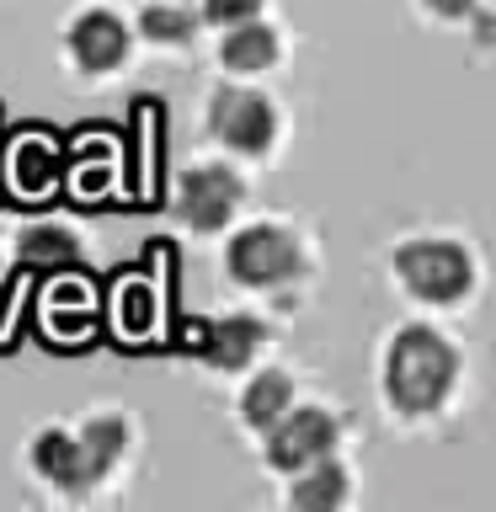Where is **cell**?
<instances>
[{
  "label": "cell",
  "mask_w": 496,
  "mask_h": 512,
  "mask_svg": "<svg viewBox=\"0 0 496 512\" xmlns=\"http://www.w3.org/2000/svg\"><path fill=\"white\" fill-rule=\"evenodd\" d=\"M464 390V352L438 320H400L379 347V395L400 427H432Z\"/></svg>",
  "instance_id": "cell-1"
},
{
  "label": "cell",
  "mask_w": 496,
  "mask_h": 512,
  "mask_svg": "<svg viewBox=\"0 0 496 512\" xmlns=\"http://www.w3.org/2000/svg\"><path fill=\"white\" fill-rule=\"evenodd\" d=\"M336 448H342V416L326 406H299V400L262 432V454L278 475H294L304 464L336 454Z\"/></svg>",
  "instance_id": "cell-5"
},
{
  "label": "cell",
  "mask_w": 496,
  "mask_h": 512,
  "mask_svg": "<svg viewBox=\"0 0 496 512\" xmlns=\"http://www.w3.org/2000/svg\"><path fill=\"white\" fill-rule=\"evenodd\" d=\"M11 182L22 187V192H32V198H38V192H48V187L59 182V171H54V150H48L43 139H27V144H22V155H16Z\"/></svg>",
  "instance_id": "cell-16"
},
{
  "label": "cell",
  "mask_w": 496,
  "mask_h": 512,
  "mask_svg": "<svg viewBox=\"0 0 496 512\" xmlns=\"http://www.w3.org/2000/svg\"><path fill=\"white\" fill-rule=\"evenodd\" d=\"M27 464L38 470V480H48L54 491H91V475H86V454H80V438L75 427H43L27 448Z\"/></svg>",
  "instance_id": "cell-10"
},
{
  "label": "cell",
  "mask_w": 496,
  "mask_h": 512,
  "mask_svg": "<svg viewBox=\"0 0 496 512\" xmlns=\"http://www.w3.org/2000/svg\"><path fill=\"white\" fill-rule=\"evenodd\" d=\"M390 283L427 315L470 310L480 294V256L454 230H416L390 246Z\"/></svg>",
  "instance_id": "cell-2"
},
{
  "label": "cell",
  "mask_w": 496,
  "mask_h": 512,
  "mask_svg": "<svg viewBox=\"0 0 496 512\" xmlns=\"http://www.w3.org/2000/svg\"><path fill=\"white\" fill-rule=\"evenodd\" d=\"M352 496H358L352 464L326 454V459H315V464H304V470L288 475V496H283V502L294 512H342Z\"/></svg>",
  "instance_id": "cell-8"
},
{
  "label": "cell",
  "mask_w": 496,
  "mask_h": 512,
  "mask_svg": "<svg viewBox=\"0 0 496 512\" xmlns=\"http://www.w3.org/2000/svg\"><path fill=\"white\" fill-rule=\"evenodd\" d=\"M198 27H203V16H192L182 0H155V6H144V16H139L144 43H160V48L192 43V38H198Z\"/></svg>",
  "instance_id": "cell-14"
},
{
  "label": "cell",
  "mask_w": 496,
  "mask_h": 512,
  "mask_svg": "<svg viewBox=\"0 0 496 512\" xmlns=\"http://www.w3.org/2000/svg\"><path fill=\"white\" fill-rule=\"evenodd\" d=\"M224 272L240 288H283L304 272V246L288 224H246L224 246Z\"/></svg>",
  "instance_id": "cell-3"
},
{
  "label": "cell",
  "mask_w": 496,
  "mask_h": 512,
  "mask_svg": "<svg viewBox=\"0 0 496 512\" xmlns=\"http://www.w3.org/2000/svg\"><path fill=\"white\" fill-rule=\"evenodd\" d=\"M288 406H294V374H288V368H256V374L246 379V390H240L235 411L251 432H267Z\"/></svg>",
  "instance_id": "cell-12"
},
{
  "label": "cell",
  "mask_w": 496,
  "mask_h": 512,
  "mask_svg": "<svg viewBox=\"0 0 496 512\" xmlns=\"http://www.w3.org/2000/svg\"><path fill=\"white\" fill-rule=\"evenodd\" d=\"M480 6H486V0H416V11H422L427 22H438V27H464V22H475Z\"/></svg>",
  "instance_id": "cell-17"
},
{
  "label": "cell",
  "mask_w": 496,
  "mask_h": 512,
  "mask_svg": "<svg viewBox=\"0 0 496 512\" xmlns=\"http://www.w3.org/2000/svg\"><path fill=\"white\" fill-rule=\"evenodd\" d=\"M16 256L22 262H43V267H70L80 246L70 230H59V224H27L22 235H16Z\"/></svg>",
  "instance_id": "cell-15"
},
{
  "label": "cell",
  "mask_w": 496,
  "mask_h": 512,
  "mask_svg": "<svg viewBox=\"0 0 496 512\" xmlns=\"http://www.w3.org/2000/svg\"><path fill=\"white\" fill-rule=\"evenodd\" d=\"M208 134H214L230 155L262 160L272 155V144L283 134V118L272 107V96L251 91V86H219L208 96Z\"/></svg>",
  "instance_id": "cell-4"
},
{
  "label": "cell",
  "mask_w": 496,
  "mask_h": 512,
  "mask_svg": "<svg viewBox=\"0 0 496 512\" xmlns=\"http://www.w3.org/2000/svg\"><path fill=\"white\" fill-rule=\"evenodd\" d=\"M240 198H246V187L230 166H192L176 187V203H182V219L192 230H224L235 219Z\"/></svg>",
  "instance_id": "cell-6"
},
{
  "label": "cell",
  "mask_w": 496,
  "mask_h": 512,
  "mask_svg": "<svg viewBox=\"0 0 496 512\" xmlns=\"http://www.w3.org/2000/svg\"><path fill=\"white\" fill-rule=\"evenodd\" d=\"M75 438H80V454H86V475H91V486H96V480H107L112 470H118V459H123V448H128V422H123L118 411L86 416V422L75 427Z\"/></svg>",
  "instance_id": "cell-13"
},
{
  "label": "cell",
  "mask_w": 496,
  "mask_h": 512,
  "mask_svg": "<svg viewBox=\"0 0 496 512\" xmlns=\"http://www.w3.org/2000/svg\"><path fill=\"white\" fill-rule=\"evenodd\" d=\"M262 6H267V0H203V22L208 27H235V22H246V16H262Z\"/></svg>",
  "instance_id": "cell-18"
},
{
  "label": "cell",
  "mask_w": 496,
  "mask_h": 512,
  "mask_svg": "<svg viewBox=\"0 0 496 512\" xmlns=\"http://www.w3.org/2000/svg\"><path fill=\"white\" fill-rule=\"evenodd\" d=\"M64 48H70L75 70L112 75L128 59V27L112 11H80L70 22V32H64Z\"/></svg>",
  "instance_id": "cell-7"
},
{
  "label": "cell",
  "mask_w": 496,
  "mask_h": 512,
  "mask_svg": "<svg viewBox=\"0 0 496 512\" xmlns=\"http://www.w3.org/2000/svg\"><path fill=\"white\" fill-rule=\"evenodd\" d=\"M198 358L219 374H240L256 352L267 347V326L256 315H230V320H214V326H198Z\"/></svg>",
  "instance_id": "cell-9"
},
{
  "label": "cell",
  "mask_w": 496,
  "mask_h": 512,
  "mask_svg": "<svg viewBox=\"0 0 496 512\" xmlns=\"http://www.w3.org/2000/svg\"><path fill=\"white\" fill-rule=\"evenodd\" d=\"M278 59H283V32L272 22H262V16H246V22L224 27L219 64L230 75H267Z\"/></svg>",
  "instance_id": "cell-11"
}]
</instances>
